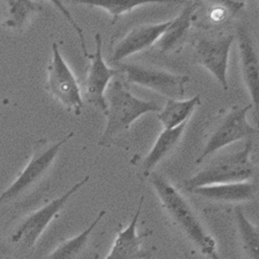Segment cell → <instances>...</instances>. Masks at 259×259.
<instances>
[{"mask_svg": "<svg viewBox=\"0 0 259 259\" xmlns=\"http://www.w3.org/2000/svg\"><path fill=\"white\" fill-rule=\"evenodd\" d=\"M147 179H149L166 215L177 231L201 255L209 259H221L217 250V243L206 232L197 214L179 190L157 172H152Z\"/></svg>", "mask_w": 259, "mask_h": 259, "instance_id": "6da1fadb", "label": "cell"}, {"mask_svg": "<svg viewBox=\"0 0 259 259\" xmlns=\"http://www.w3.org/2000/svg\"><path fill=\"white\" fill-rule=\"evenodd\" d=\"M107 123L98 144L110 147L116 138L131 127L142 115L149 112H160L161 107L153 101L136 98L119 80L111 82L105 94Z\"/></svg>", "mask_w": 259, "mask_h": 259, "instance_id": "7a4b0ae2", "label": "cell"}, {"mask_svg": "<svg viewBox=\"0 0 259 259\" xmlns=\"http://www.w3.org/2000/svg\"><path fill=\"white\" fill-rule=\"evenodd\" d=\"M252 149L253 142L248 140L242 149L210 162L195 176L186 180L184 188L189 192L204 186L249 182L255 174L250 159Z\"/></svg>", "mask_w": 259, "mask_h": 259, "instance_id": "3957f363", "label": "cell"}, {"mask_svg": "<svg viewBox=\"0 0 259 259\" xmlns=\"http://www.w3.org/2000/svg\"><path fill=\"white\" fill-rule=\"evenodd\" d=\"M74 132L68 133L57 143H53L50 146H45L39 141L23 170L13 182V184L0 194V205H4L23 196L33 186H35L39 180L45 177L48 170L54 163L60 147L66 144L72 137Z\"/></svg>", "mask_w": 259, "mask_h": 259, "instance_id": "277c9868", "label": "cell"}, {"mask_svg": "<svg viewBox=\"0 0 259 259\" xmlns=\"http://www.w3.org/2000/svg\"><path fill=\"white\" fill-rule=\"evenodd\" d=\"M89 181L90 177L86 176L72 186L61 196L54 198L44 206L31 212L12 233L11 242L22 249L32 250L40 235L44 233L53 219L68 203L69 199Z\"/></svg>", "mask_w": 259, "mask_h": 259, "instance_id": "5b68a950", "label": "cell"}, {"mask_svg": "<svg viewBox=\"0 0 259 259\" xmlns=\"http://www.w3.org/2000/svg\"><path fill=\"white\" fill-rule=\"evenodd\" d=\"M252 107L251 103L246 106H233L230 108L209 135L203 150L196 160L197 164L202 163L208 156L227 145L244 139L251 140L252 137L258 135V130L251 125L247 119L248 112Z\"/></svg>", "mask_w": 259, "mask_h": 259, "instance_id": "8992f818", "label": "cell"}, {"mask_svg": "<svg viewBox=\"0 0 259 259\" xmlns=\"http://www.w3.org/2000/svg\"><path fill=\"white\" fill-rule=\"evenodd\" d=\"M47 91L66 109L80 115L83 109L81 90L73 71L62 57L58 44L52 45V59L47 68Z\"/></svg>", "mask_w": 259, "mask_h": 259, "instance_id": "52a82bcc", "label": "cell"}, {"mask_svg": "<svg viewBox=\"0 0 259 259\" xmlns=\"http://www.w3.org/2000/svg\"><path fill=\"white\" fill-rule=\"evenodd\" d=\"M120 70L126 81L152 90L168 100H182L186 94V85L190 82L187 75H177L138 64H121Z\"/></svg>", "mask_w": 259, "mask_h": 259, "instance_id": "ba28073f", "label": "cell"}, {"mask_svg": "<svg viewBox=\"0 0 259 259\" xmlns=\"http://www.w3.org/2000/svg\"><path fill=\"white\" fill-rule=\"evenodd\" d=\"M233 39L232 34L212 38L201 37L194 44L195 61L215 78L224 91L229 89L227 71Z\"/></svg>", "mask_w": 259, "mask_h": 259, "instance_id": "9c48e42d", "label": "cell"}, {"mask_svg": "<svg viewBox=\"0 0 259 259\" xmlns=\"http://www.w3.org/2000/svg\"><path fill=\"white\" fill-rule=\"evenodd\" d=\"M96 51L89 58L92 60L89 75L85 83V98L91 105L105 113L107 109L106 91L111 79L117 74V71L109 68L103 58V39L100 33H96Z\"/></svg>", "mask_w": 259, "mask_h": 259, "instance_id": "30bf717a", "label": "cell"}, {"mask_svg": "<svg viewBox=\"0 0 259 259\" xmlns=\"http://www.w3.org/2000/svg\"><path fill=\"white\" fill-rule=\"evenodd\" d=\"M144 196L141 195L132 221L120 230L105 259H148L150 253L142 249V242L147 233L138 234L137 224L141 213Z\"/></svg>", "mask_w": 259, "mask_h": 259, "instance_id": "8fae6325", "label": "cell"}, {"mask_svg": "<svg viewBox=\"0 0 259 259\" xmlns=\"http://www.w3.org/2000/svg\"><path fill=\"white\" fill-rule=\"evenodd\" d=\"M170 24V20L157 24H144L133 28L115 46L112 54V61L115 63L143 51L161 38Z\"/></svg>", "mask_w": 259, "mask_h": 259, "instance_id": "7c38bea8", "label": "cell"}, {"mask_svg": "<svg viewBox=\"0 0 259 259\" xmlns=\"http://www.w3.org/2000/svg\"><path fill=\"white\" fill-rule=\"evenodd\" d=\"M239 37V51L241 58L242 75L245 84L252 99V105H255L258 111L259 105V60L255 51L253 40L244 26L237 29Z\"/></svg>", "mask_w": 259, "mask_h": 259, "instance_id": "4fadbf2b", "label": "cell"}, {"mask_svg": "<svg viewBox=\"0 0 259 259\" xmlns=\"http://www.w3.org/2000/svg\"><path fill=\"white\" fill-rule=\"evenodd\" d=\"M189 192L214 202L240 203L254 199L258 185L251 182L211 185L195 188Z\"/></svg>", "mask_w": 259, "mask_h": 259, "instance_id": "5bb4252c", "label": "cell"}, {"mask_svg": "<svg viewBox=\"0 0 259 259\" xmlns=\"http://www.w3.org/2000/svg\"><path fill=\"white\" fill-rule=\"evenodd\" d=\"M105 214L106 210L102 209L88 228L76 236L61 242L46 259H96L99 257V254L92 250L91 237L93 231Z\"/></svg>", "mask_w": 259, "mask_h": 259, "instance_id": "9a60e30c", "label": "cell"}, {"mask_svg": "<svg viewBox=\"0 0 259 259\" xmlns=\"http://www.w3.org/2000/svg\"><path fill=\"white\" fill-rule=\"evenodd\" d=\"M198 7L199 3H190L174 20H170L169 26L158 40L161 53L176 52L183 45L192 23L195 21Z\"/></svg>", "mask_w": 259, "mask_h": 259, "instance_id": "2e32d148", "label": "cell"}, {"mask_svg": "<svg viewBox=\"0 0 259 259\" xmlns=\"http://www.w3.org/2000/svg\"><path fill=\"white\" fill-rule=\"evenodd\" d=\"M187 124L188 122H185L176 128L163 130L149 153L141 160L140 169L143 178L147 179L154 172V168L175 149L185 132Z\"/></svg>", "mask_w": 259, "mask_h": 259, "instance_id": "e0dca14e", "label": "cell"}, {"mask_svg": "<svg viewBox=\"0 0 259 259\" xmlns=\"http://www.w3.org/2000/svg\"><path fill=\"white\" fill-rule=\"evenodd\" d=\"M201 104L200 95L189 100H168L158 113V119L164 130H172L188 122L195 108Z\"/></svg>", "mask_w": 259, "mask_h": 259, "instance_id": "ac0fdd59", "label": "cell"}, {"mask_svg": "<svg viewBox=\"0 0 259 259\" xmlns=\"http://www.w3.org/2000/svg\"><path fill=\"white\" fill-rule=\"evenodd\" d=\"M8 11L5 14L3 25L12 30H21L24 28L28 20L35 13L40 12L41 7L36 3L28 0H19V2H7Z\"/></svg>", "mask_w": 259, "mask_h": 259, "instance_id": "d6986e66", "label": "cell"}, {"mask_svg": "<svg viewBox=\"0 0 259 259\" xmlns=\"http://www.w3.org/2000/svg\"><path fill=\"white\" fill-rule=\"evenodd\" d=\"M235 222L239 237L244 252L248 259H258V245H259V231L258 227L253 225L244 214L241 207L234 208Z\"/></svg>", "mask_w": 259, "mask_h": 259, "instance_id": "ffe728a7", "label": "cell"}, {"mask_svg": "<svg viewBox=\"0 0 259 259\" xmlns=\"http://www.w3.org/2000/svg\"><path fill=\"white\" fill-rule=\"evenodd\" d=\"M78 3L106 11L112 17L113 22H116L120 16L150 4V2H139V0H82Z\"/></svg>", "mask_w": 259, "mask_h": 259, "instance_id": "44dd1931", "label": "cell"}, {"mask_svg": "<svg viewBox=\"0 0 259 259\" xmlns=\"http://www.w3.org/2000/svg\"><path fill=\"white\" fill-rule=\"evenodd\" d=\"M53 4L61 11V13L63 14V16L66 17L69 21H70V23L72 24V26L75 28V30H76V32H77V34H78V36L80 37V40H81V45H82V49H83V52H84V55L89 58V56H90V54H89V52H88V49H86V46H85V41H84V35H83V32H82V30L80 29V27H79V25L76 23V21L73 19V17L71 16V14H70V12L67 10V8L66 7H63L62 5H61V3L60 2H53Z\"/></svg>", "mask_w": 259, "mask_h": 259, "instance_id": "7402d4cb", "label": "cell"}, {"mask_svg": "<svg viewBox=\"0 0 259 259\" xmlns=\"http://www.w3.org/2000/svg\"><path fill=\"white\" fill-rule=\"evenodd\" d=\"M7 259H10V258H7Z\"/></svg>", "mask_w": 259, "mask_h": 259, "instance_id": "603a6c76", "label": "cell"}]
</instances>
